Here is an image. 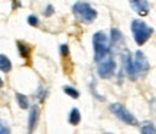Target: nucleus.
<instances>
[{"label":"nucleus","mask_w":156,"mask_h":134,"mask_svg":"<svg viewBox=\"0 0 156 134\" xmlns=\"http://www.w3.org/2000/svg\"><path fill=\"white\" fill-rule=\"evenodd\" d=\"M73 12H74V15L77 16L78 20L85 23V25L93 23L95 20V17H97V10L90 3H84V2L75 3L73 6Z\"/></svg>","instance_id":"f03ea898"},{"label":"nucleus","mask_w":156,"mask_h":134,"mask_svg":"<svg viewBox=\"0 0 156 134\" xmlns=\"http://www.w3.org/2000/svg\"><path fill=\"white\" fill-rule=\"evenodd\" d=\"M69 55V48L68 45H61V56L62 58H68Z\"/></svg>","instance_id":"6ab92c4d"},{"label":"nucleus","mask_w":156,"mask_h":134,"mask_svg":"<svg viewBox=\"0 0 156 134\" xmlns=\"http://www.w3.org/2000/svg\"><path fill=\"white\" fill-rule=\"evenodd\" d=\"M38 120H39V107L36 104L30 107V112H29V120H28V131L29 134L34 133V130L38 125Z\"/></svg>","instance_id":"6e6552de"},{"label":"nucleus","mask_w":156,"mask_h":134,"mask_svg":"<svg viewBox=\"0 0 156 134\" xmlns=\"http://www.w3.org/2000/svg\"><path fill=\"white\" fill-rule=\"evenodd\" d=\"M93 46H94V61L97 64L108 55H112L110 40L104 32H95L93 36Z\"/></svg>","instance_id":"f257e3e1"},{"label":"nucleus","mask_w":156,"mask_h":134,"mask_svg":"<svg viewBox=\"0 0 156 134\" xmlns=\"http://www.w3.org/2000/svg\"><path fill=\"white\" fill-rule=\"evenodd\" d=\"M140 134H156L155 131V125L149 121H145L140 127Z\"/></svg>","instance_id":"4468645a"},{"label":"nucleus","mask_w":156,"mask_h":134,"mask_svg":"<svg viewBox=\"0 0 156 134\" xmlns=\"http://www.w3.org/2000/svg\"><path fill=\"white\" fill-rule=\"evenodd\" d=\"M122 74H126L129 78L134 81V74H133V68H132V56L129 49H124L122 53Z\"/></svg>","instance_id":"0eeeda50"},{"label":"nucleus","mask_w":156,"mask_h":134,"mask_svg":"<svg viewBox=\"0 0 156 134\" xmlns=\"http://www.w3.org/2000/svg\"><path fill=\"white\" fill-rule=\"evenodd\" d=\"M132 32H133L134 42L139 46H142L149 40V38L153 33V29L151 26H147L146 22H143V20H133L132 22Z\"/></svg>","instance_id":"7ed1b4c3"},{"label":"nucleus","mask_w":156,"mask_h":134,"mask_svg":"<svg viewBox=\"0 0 156 134\" xmlns=\"http://www.w3.org/2000/svg\"><path fill=\"white\" fill-rule=\"evenodd\" d=\"M68 121H69L71 125L80 124V121H81V114H80V111H78L77 108H73V110H71L69 115H68Z\"/></svg>","instance_id":"9b49d317"},{"label":"nucleus","mask_w":156,"mask_h":134,"mask_svg":"<svg viewBox=\"0 0 156 134\" xmlns=\"http://www.w3.org/2000/svg\"><path fill=\"white\" fill-rule=\"evenodd\" d=\"M130 6L133 7V10L136 13H139L140 16H147L149 10H151V6L146 0H137V2H130Z\"/></svg>","instance_id":"1a4fd4ad"},{"label":"nucleus","mask_w":156,"mask_h":134,"mask_svg":"<svg viewBox=\"0 0 156 134\" xmlns=\"http://www.w3.org/2000/svg\"><path fill=\"white\" fill-rule=\"evenodd\" d=\"M64 92L67 95H69L71 98H74V100H77V98H80V92H78L75 88H73V87H69V85H65L64 87Z\"/></svg>","instance_id":"dca6fc26"},{"label":"nucleus","mask_w":156,"mask_h":134,"mask_svg":"<svg viewBox=\"0 0 156 134\" xmlns=\"http://www.w3.org/2000/svg\"><path fill=\"white\" fill-rule=\"evenodd\" d=\"M39 100L41 101H44L45 100V97H46V89H44V88H39Z\"/></svg>","instance_id":"412c9836"},{"label":"nucleus","mask_w":156,"mask_h":134,"mask_svg":"<svg viewBox=\"0 0 156 134\" xmlns=\"http://www.w3.org/2000/svg\"><path fill=\"white\" fill-rule=\"evenodd\" d=\"M110 111H112L119 120H122L123 123L129 124V125H137V120H136V117H134L130 111H127L120 102L110 104Z\"/></svg>","instance_id":"39448f33"},{"label":"nucleus","mask_w":156,"mask_h":134,"mask_svg":"<svg viewBox=\"0 0 156 134\" xmlns=\"http://www.w3.org/2000/svg\"><path fill=\"white\" fill-rule=\"evenodd\" d=\"M114 72H116V62H114L112 55H108L107 58H104L103 61L97 64V74H98L100 78L103 79L112 78Z\"/></svg>","instance_id":"423d86ee"},{"label":"nucleus","mask_w":156,"mask_h":134,"mask_svg":"<svg viewBox=\"0 0 156 134\" xmlns=\"http://www.w3.org/2000/svg\"><path fill=\"white\" fill-rule=\"evenodd\" d=\"M12 69V62L10 59L7 58L6 55H0V71H3V72H9Z\"/></svg>","instance_id":"ddd939ff"},{"label":"nucleus","mask_w":156,"mask_h":134,"mask_svg":"<svg viewBox=\"0 0 156 134\" xmlns=\"http://www.w3.org/2000/svg\"><path fill=\"white\" fill-rule=\"evenodd\" d=\"M3 87V81H2V78H0V88Z\"/></svg>","instance_id":"4be33fe9"},{"label":"nucleus","mask_w":156,"mask_h":134,"mask_svg":"<svg viewBox=\"0 0 156 134\" xmlns=\"http://www.w3.org/2000/svg\"><path fill=\"white\" fill-rule=\"evenodd\" d=\"M104 134H113V133H104Z\"/></svg>","instance_id":"5701e85b"},{"label":"nucleus","mask_w":156,"mask_h":134,"mask_svg":"<svg viewBox=\"0 0 156 134\" xmlns=\"http://www.w3.org/2000/svg\"><path fill=\"white\" fill-rule=\"evenodd\" d=\"M17 48H19V52H20L22 58H25V59H29V58H30V52H32V48H30V46H28V45L23 43V42H17Z\"/></svg>","instance_id":"f8f14e48"},{"label":"nucleus","mask_w":156,"mask_h":134,"mask_svg":"<svg viewBox=\"0 0 156 134\" xmlns=\"http://www.w3.org/2000/svg\"><path fill=\"white\" fill-rule=\"evenodd\" d=\"M123 40H124V38H123L122 32L119 29L113 28L112 29V45H113V49L116 50V52H119V49L123 46Z\"/></svg>","instance_id":"9d476101"},{"label":"nucleus","mask_w":156,"mask_h":134,"mask_svg":"<svg viewBox=\"0 0 156 134\" xmlns=\"http://www.w3.org/2000/svg\"><path fill=\"white\" fill-rule=\"evenodd\" d=\"M0 134H10V127L3 118H0Z\"/></svg>","instance_id":"f3484780"},{"label":"nucleus","mask_w":156,"mask_h":134,"mask_svg":"<svg viewBox=\"0 0 156 134\" xmlns=\"http://www.w3.org/2000/svg\"><path fill=\"white\" fill-rule=\"evenodd\" d=\"M132 68H133L134 78H143V77L147 75L149 69H151V65H149V61H147L146 55L142 50L134 52V56L132 58Z\"/></svg>","instance_id":"20e7f679"},{"label":"nucleus","mask_w":156,"mask_h":134,"mask_svg":"<svg viewBox=\"0 0 156 134\" xmlns=\"http://www.w3.org/2000/svg\"><path fill=\"white\" fill-rule=\"evenodd\" d=\"M44 15L46 17L52 16V15H54V6H52V5H48V6H46V9H45V12H44Z\"/></svg>","instance_id":"aec40b11"},{"label":"nucleus","mask_w":156,"mask_h":134,"mask_svg":"<svg viewBox=\"0 0 156 134\" xmlns=\"http://www.w3.org/2000/svg\"><path fill=\"white\" fill-rule=\"evenodd\" d=\"M28 23L30 25V26H38V23H39V19L35 15H30V16L28 17Z\"/></svg>","instance_id":"a211bd4d"},{"label":"nucleus","mask_w":156,"mask_h":134,"mask_svg":"<svg viewBox=\"0 0 156 134\" xmlns=\"http://www.w3.org/2000/svg\"><path fill=\"white\" fill-rule=\"evenodd\" d=\"M16 100H17V104L22 110H26L29 108V101H28V97L23 94H16Z\"/></svg>","instance_id":"2eb2a0df"}]
</instances>
